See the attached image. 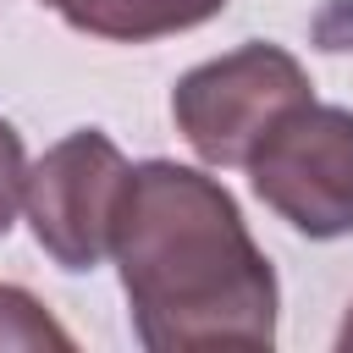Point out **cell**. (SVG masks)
<instances>
[{"label":"cell","mask_w":353,"mask_h":353,"mask_svg":"<svg viewBox=\"0 0 353 353\" xmlns=\"http://www.w3.org/2000/svg\"><path fill=\"white\" fill-rule=\"evenodd\" d=\"M110 254L149 353L276 342V270L210 171L176 160L132 165Z\"/></svg>","instance_id":"6da1fadb"},{"label":"cell","mask_w":353,"mask_h":353,"mask_svg":"<svg viewBox=\"0 0 353 353\" xmlns=\"http://www.w3.org/2000/svg\"><path fill=\"white\" fill-rule=\"evenodd\" d=\"M303 99H314V83L292 50L243 44L176 77L171 121L204 165L226 171V165H248L259 138Z\"/></svg>","instance_id":"7a4b0ae2"},{"label":"cell","mask_w":353,"mask_h":353,"mask_svg":"<svg viewBox=\"0 0 353 353\" xmlns=\"http://www.w3.org/2000/svg\"><path fill=\"white\" fill-rule=\"evenodd\" d=\"M248 182L265 210H276L303 237L353 232V110L303 99L287 110L248 154Z\"/></svg>","instance_id":"3957f363"},{"label":"cell","mask_w":353,"mask_h":353,"mask_svg":"<svg viewBox=\"0 0 353 353\" xmlns=\"http://www.w3.org/2000/svg\"><path fill=\"white\" fill-rule=\"evenodd\" d=\"M127 171H132L127 154L99 127H83V132L61 138L55 149H44L39 165H28L22 210H28V226H33L39 248L61 270H94L110 254Z\"/></svg>","instance_id":"277c9868"},{"label":"cell","mask_w":353,"mask_h":353,"mask_svg":"<svg viewBox=\"0 0 353 353\" xmlns=\"http://www.w3.org/2000/svg\"><path fill=\"white\" fill-rule=\"evenodd\" d=\"M61 11L77 33L110 39V44H149L165 33H188L226 11V0H44Z\"/></svg>","instance_id":"5b68a950"},{"label":"cell","mask_w":353,"mask_h":353,"mask_svg":"<svg viewBox=\"0 0 353 353\" xmlns=\"http://www.w3.org/2000/svg\"><path fill=\"white\" fill-rule=\"evenodd\" d=\"M0 347H22V353H44V347H55V353H72L77 342H72V331H66L33 292L0 281Z\"/></svg>","instance_id":"8992f818"},{"label":"cell","mask_w":353,"mask_h":353,"mask_svg":"<svg viewBox=\"0 0 353 353\" xmlns=\"http://www.w3.org/2000/svg\"><path fill=\"white\" fill-rule=\"evenodd\" d=\"M22 188H28V154H22V132L0 116V237L11 232L17 210H22Z\"/></svg>","instance_id":"52a82bcc"},{"label":"cell","mask_w":353,"mask_h":353,"mask_svg":"<svg viewBox=\"0 0 353 353\" xmlns=\"http://www.w3.org/2000/svg\"><path fill=\"white\" fill-rule=\"evenodd\" d=\"M336 347L353 353V309H347V320H342V331H336Z\"/></svg>","instance_id":"ba28073f"}]
</instances>
